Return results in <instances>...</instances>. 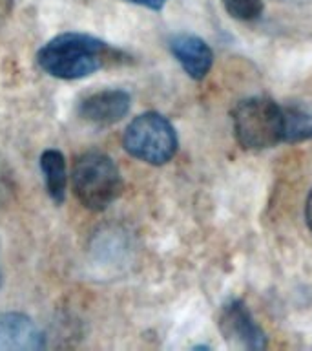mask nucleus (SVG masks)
I'll return each instance as SVG.
<instances>
[{
    "mask_svg": "<svg viewBox=\"0 0 312 351\" xmlns=\"http://www.w3.org/2000/svg\"><path fill=\"white\" fill-rule=\"evenodd\" d=\"M117 51L108 44L84 33H64L51 38L38 51L37 60L46 73L57 79H82L114 62Z\"/></svg>",
    "mask_w": 312,
    "mask_h": 351,
    "instance_id": "nucleus-1",
    "label": "nucleus"
},
{
    "mask_svg": "<svg viewBox=\"0 0 312 351\" xmlns=\"http://www.w3.org/2000/svg\"><path fill=\"white\" fill-rule=\"evenodd\" d=\"M235 141L245 150H267L285 143L283 106L268 97H248L232 110Z\"/></svg>",
    "mask_w": 312,
    "mask_h": 351,
    "instance_id": "nucleus-2",
    "label": "nucleus"
},
{
    "mask_svg": "<svg viewBox=\"0 0 312 351\" xmlns=\"http://www.w3.org/2000/svg\"><path fill=\"white\" fill-rule=\"evenodd\" d=\"M71 183L79 202L95 213L108 208L122 192L119 167L103 152L82 154L73 165Z\"/></svg>",
    "mask_w": 312,
    "mask_h": 351,
    "instance_id": "nucleus-3",
    "label": "nucleus"
},
{
    "mask_svg": "<svg viewBox=\"0 0 312 351\" xmlns=\"http://www.w3.org/2000/svg\"><path fill=\"white\" fill-rule=\"evenodd\" d=\"M122 145L131 158L159 167L174 158L179 139L174 125L164 115L144 112L126 126Z\"/></svg>",
    "mask_w": 312,
    "mask_h": 351,
    "instance_id": "nucleus-4",
    "label": "nucleus"
},
{
    "mask_svg": "<svg viewBox=\"0 0 312 351\" xmlns=\"http://www.w3.org/2000/svg\"><path fill=\"white\" fill-rule=\"evenodd\" d=\"M219 331L224 339L245 350L259 351L265 350L268 344L267 333L259 328L254 320L252 313L243 300L226 302L219 315Z\"/></svg>",
    "mask_w": 312,
    "mask_h": 351,
    "instance_id": "nucleus-5",
    "label": "nucleus"
},
{
    "mask_svg": "<svg viewBox=\"0 0 312 351\" xmlns=\"http://www.w3.org/2000/svg\"><path fill=\"white\" fill-rule=\"evenodd\" d=\"M168 48L194 81H203L212 70L213 51L201 37L192 33H177L168 40Z\"/></svg>",
    "mask_w": 312,
    "mask_h": 351,
    "instance_id": "nucleus-6",
    "label": "nucleus"
},
{
    "mask_svg": "<svg viewBox=\"0 0 312 351\" xmlns=\"http://www.w3.org/2000/svg\"><path fill=\"white\" fill-rule=\"evenodd\" d=\"M46 346L44 333L22 313L0 315V351H37Z\"/></svg>",
    "mask_w": 312,
    "mask_h": 351,
    "instance_id": "nucleus-7",
    "label": "nucleus"
},
{
    "mask_svg": "<svg viewBox=\"0 0 312 351\" xmlns=\"http://www.w3.org/2000/svg\"><path fill=\"white\" fill-rule=\"evenodd\" d=\"M130 93L114 88L88 95L79 106V114L95 125H114L130 112Z\"/></svg>",
    "mask_w": 312,
    "mask_h": 351,
    "instance_id": "nucleus-8",
    "label": "nucleus"
},
{
    "mask_svg": "<svg viewBox=\"0 0 312 351\" xmlns=\"http://www.w3.org/2000/svg\"><path fill=\"white\" fill-rule=\"evenodd\" d=\"M40 170H42L46 189L55 203H62L66 197L68 185V172H66V159L59 150H46L40 156Z\"/></svg>",
    "mask_w": 312,
    "mask_h": 351,
    "instance_id": "nucleus-9",
    "label": "nucleus"
},
{
    "mask_svg": "<svg viewBox=\"0 0 312 351\" xmlns=\"http://www.w3.org/2000/svg\"><path fill=\"white\" fill-rule=\"evenodd\" d=\"M285 143H301L312 139V106L294 103L283 106Z\"/></svg>",
    "mask_w": 312,
    "mask_h": 351,
    "instance_id": "nucleus-10",
    "label": "nucleus"
},
{
    "mask_svg": "<svg viewBox=\"0 0 312 351\" xmlns=\"http://www.w3.org/2000/svg\"><path fill=\"white\" fill-rule=\"evenodd\" d=\"M221 4L235 21H257L265 10L261 0H221Z\"/></svg>",
    "mask_w": 312,
    "mask_h": 351,
    "instance_id": "nucleus-11",
    "label": "nucleus"
},
{
    "mask_svg": "<svg viewBox=\"0 0 312 351\" xmlns=\"http://www.w3.org/2000/svg\"><path fill=\"white\" fill-rule=\"evenodd\" d=\"M126 2H130V4L135 5H142V8H148V10L152 11H161L168 0H126Z\"/></svg>",
    "mask_w": 312,
    "mask_h": 351,
    "instance_id": "nucleus-12",
    "label": "nucleus"
},
{
    "mask_svg": "<svg viewBox=\"0 0 312 351\" xmlns=\"http://www.w3.org/2000/svg\"><path fill=\"white\" fill-rule=\"evenodd\" d=\"M305 221L309 230L312 232V191L309 192V196H307V202H305Z\"/></svg>",
    "mask_w": 312,
    "mask_h": 351,
    "instance_id": "nucleus-13",
    "label": "nucleus"
}]
</instances>
